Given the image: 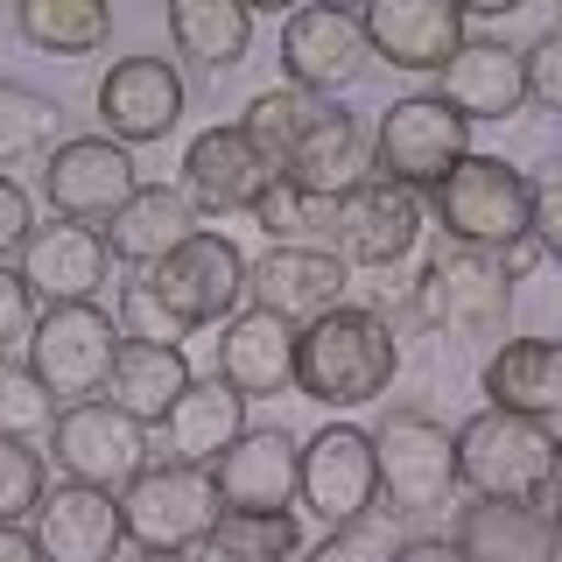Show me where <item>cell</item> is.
<instances>
[{
	"label": "cell",
	"mask_w": 562,
	"mask_h": 562,
	"mask_svg": "<svg viewBox=\"0 0 562 562\" xmlns=\"http://www.w3.org/2000/svg\"><path fill=\"white\" fill-rule=\"evenodd\" d=\"M401 380V338L380 310H330L295 330V394L316 408H373Z\"/></svg>",
	"instance_id": "cell-1"
},
{
	"label": "cell",
	"mask_w": 562,
	"mask_h": 562,
	"mask_svg": "<svg viewBox=\"0 0 562 562\" xmlns=\"http://www.w3.org/2000/svg\"><path fill=\"white\" fill-rule=\"evenodd\" d=\"M506 316H514V281L499 260L479 246H436L415 274V324L450 345H506Z\"/></svg>",
	"instance_id": "cell-2"
},
{
	"label": "cell",
	"mask_w": 562,
	"mask_h": 562,
	"mask_svg": "<svg viewBox=\"0 0 562 562\" xmlns=\"http://www.w3.org/2000/svg\"><path fill=\"white\" fill-rule=\"evenodd\" d=\"M429 211H436V225H443L450 246H479V254L499 260L506 246L527 239L535 183H527L506 155H464V162L429 190Z\"/></svg>",
	"instance_id": "cell-3"
},
{
	"label": "cell",
	"mask_w": 562,
	"mask_h": 562,
	"mask_svg": "<svg viewBox=\"0 0 562 562\" xmlns=\"http://www.w3.org/2000/svg\"><path fill=\"white\" fill-rule=\"evenodd\" d=\"M555 479V429L506 408H479L457 429V485H471V499H527L549 506Z\"/></svg>",
	"instance_id": "cell-4"
},
{
	"label": "cell",
	"mask_w": 562,
	"mask_h": 562,
	"mask_svg": "<svg viewBox=\"0 0 562 562\" xmlns=\"http://www.w3.org/2000/svg\"><path fill=\"white\" fill-rule=\"evenodd\" d=\"M373 464H380L386 520L443 514L457 492V436L429 408H386L373 422Z\"/></svg>",
	"instance_id": "cell-5"
},
{
	"label": "cell",
	"mask_w": 562,
	"mask_h": 562,
	"mask_svg": "<svg viewBox=\"0 0 562 562\" xmlns=\"http://www.w3.org/2000/svg\"><path fill=\"white\" fill-rule=\"evenodd\" d=\"M35 386H43L57 408H78V401H99L105 380H113L120 359V324L99 303H57L35 316L29 345H22Z\"/></svg>",
	"instance_id": "cell-6"
},
{
	"label": "cell",
	"mask_w": 562,
	"mask_h": 562,
	"mask_svg": "<svg viewBox=\"0 0 562 562\" xmlns=\"http://www.w3.org/2000/svg\"><path fill=\"white\" fill-rule=\"evenodd\" d=\"M225 520V499L198 464H148L140 479L120 492V527L140 555H190L204 549V535Z\"/></svg>",
	"instance_id": "cell-7"
},
{
	"label": "cell",
	"mask_w": 562,
	"mask_h": 562,
	"mask_svg": "<svg viewBox=\"0 0 562 562\" xmlns=\"http://www.w3.org/2000/svg\"><path fill=\"white\" fill-rule=\"evenodd\" d=\"M422 225H429V204L415 190L386 183V176H366L351 183L338 204H330V233L324 246L345 260V268H373V274H394L401 260L422 246Z\"/></svg>",
	"instance_id": "cell-8"
},
{
	"label": "cell",
	"mask_w": 562,
	"mask_h": 562,
	"mask_svg": "<svg viewBox=\"0 0 562 562\" xmlns=\"http://www.w3.org/2000/svg\"><path fill=\"white\" fill-rule=\"evenodd\" d=\"M471 155V127L450 113L436 92H415V99H394L380 113V127H373V169L386 176V183H401V190H436L443 176L457 169Z\"/></svg>",
	"instance_id": "cell-9"
},
{
	"label": "cell",
	"mask_w": 562,
	"mask_h": 562,
	"mask_svg": "<svg viewBox=\"0 0 562 562\" xmlns=\"http://www.w3.org/2000/svg\"><path fill=\"white\" fill-rule=\"evenodd\" d=\"M140 281L183 330H211V324H233L246 303V254L225 233H190L162 268H148Z\"/></svg>",
	"instance_id": "cell-10"
},
{
	"label": "cell",
	"mask_w": 562,
	"mask_h": 562,
	"mask_svg": "<svg viewBox=\"0 0 562 562\" xmlns=\"http://www.w3.org/2000/svg\"><path fill=\"white\" fill-rule=\"evenodd\" d=\"M134 190H140L134 155L120 148V140H105V134H70V140H57V148L43 155V204L57 211L64 225L105 233V218H113Z\"/></svg>",
	"instance_id": "cell-11"
},
{
	"label": "cell",
	"mask_w": 562,
	"mask_h": 562,
	"mask_svg": "<svg viewBox=\"0 0 562 562\" xmlns=\"http://www.w3.org/2000/svg\"><path fill=\"white\" fill-rule=\"evenodd\" d=\"M49 450H57V471L70 485H92V492H127L140 471H148V429L127 422L113 401L57 408V422H49Z\"/></svg>",
	"instance_id": "cell-12"
},
{
	"label": "cell",
	"mask_w": 562,
	"mask_h": 562,
	"mask_svg": "<svg viewBox=\"0 0 562 562\" xmlns=\"http://www.w3.org/2000/svg\"><path fill=\"white\" fill-rule=\"evenodd\" d=\"M351 268L330 246H268L260 260H246V303L281 316L289 330H310L316 316L345 310Z\"/></svg>",
	"instance_id": "cell-13"
},
{
	"label": "cell",
	"mask_w": 562,
	"mask_h": 562,
	"mask_svg": "<svg viewBox=\"0 0 562 562\" xmlns=\"http://www.w3.org/2000/svg\"><path fill=\"white\" fill-rule=\"evenodd\" d=\"M281 70H289L295 92L310 99H338L373 70V49H366V29L351 8H295L281 22Z\"/></svg>",
	"instance_id": "cell-14"
},
{
	"label": "cell",
	"mask_w": 562,
	"mask_h": 562,
	"mask_svg": "<svg viewBox=\"0 0 562 562\" xmlns=\"http://www.w3.org/2000/svg\"><path fill=\"white\" fill-rule=\"evenodd\" d=\"M295 499L310 506L316 520L351 527L380 506V464H373V429H351V422H330L303 443V485Z\"/></svg>",
	"instance_id": "cell-15"
},
{
	"label": "cell",
	"mask_w": 562,
	"mask_h": 562,
	"mask_svg": "<svg viewBox=\"0 0 562 562\" xmlns=\"http://www.w3.org/2000/svg\"><path fill=\"white\" fill-rule=\"evenodd\" d=\"M190 198L198 218H233V211H254L260 198L274 190V162L246 140V127H204L198 140L183 148V183H176Z\"/></svg>",
	"instance_id": "cell-16"
},
{
	"label": "cell",
	"mask_w": 562,
	"mask_h": 562,
	"mask_svg": "<svg viewBox=\"0 0 562 562\" xmlns=\"http://www.w3.org/2000/svg\"><path fill=\"white\" fill-rule=\"evenodd\" d=\"M183 70L169 57H120L99 78V127L120 148H148V140H169L176 120H183Z\"/></svg>",
	"instance_id": "cell-17"
},
{
	"label": "cell",
	"mask_w": 562,
	"mask_h": 562,
	"mask_svg": "<svg viewBox=\"0 0 562 562\" xmlns=\"http://www.w3.org/2000/svg\"><path fill=\"white\" fill-rule=\"evenodd\" d=\"M373 64H394L408 78H436L464 49V8L457 0H373L359 14Z\"/></svg>",
	"instance_id": "cell-18"
},
{
	"label": "cell",
	"mask_w": 562,
	"mask_h": 562,
	"mask_svg": "<svg viewBox=\"0 0 562 562\" xmlns=\"http://www.w3.org/2000/svg\"><path fill=\"white\" fill-rule=\"evenodd\" d=\"M225 514H289L303 485V443L289 429H246L233 450L211 464Z\"/></svg>",
	"instance_id": "cell-19"
},
{
	"label": "cell",
	"mask_w": 562,
	"mask_h": 562,
	"mask_svg": "<svg viewBox=\"0 0 562 562\" xmlns=\"http://www.w3.org/2000/svg\"><path fill=\"white\" fill-rule=\"evenodd\" d=\"M105 268H113V254H105V239L92 233V225L49 218V225H35V233H29L22 268H14V274L29 281V295L43 310H57V303H99Z\"/></svg>",
	"instance_id": "cell-20"
},
{
	"label": "cell",
	"mask_w": 562,
	"mask_h": 562,
	"mask_svg": "<svg viewBox=\"0 0 562 562\" xmlns=\"http://www.w3.org/2000/svg\"><path fill=\"white\" fill-rule=\"evenodd\" d=\"M35 549L43 562H113L127 549V527H120V499L113 492H92V485H57L43 492V506H35Z\"/></svg>",
	"instance_id": "cell-21"
},
{
	"label": "cell",
	"mask_w": 562,
	"mask_h": 562,
	"mask_svg": "<svg viewBox=\"0 0 562 562\" xmlns=\"http://www.w3.org/2000/svg\"><path fill=\"white\" fill-rule=\"evenodd\" d=\"M436 99L450 105L457 120H514L527 105V64L514 43H485V35H464V49L436 70Z\"/></svg>",
	"instance_id": "cell-22"
},
{
	"label": "cell",
	"mask_w": 562,
	"mask_h": 562,
	"mask_svg": "<svg viewBox=\"0 0 562 562\" xmlns=\"http://www.w3.org/2000/svg\"><path fill=\"white\" fill-rule=\"evenodd\" d=\"M239 401H274V394H295V330L281 316L246 303L233 324H218V373Z\"/></svg>",
	"instance_id": "cell-23"
},
{
	"label": "cell",
	"mask_w": 562,
	"mask_h": 562,
	"mask_svg": "<svg viewBox=\"0 0 562 562\" xmlns=\"http://www.w3.org/2000/svg\"><path fill=\"white\" fill-rule=\"evenodd\" d=\"M190 233H204L198 225V211H190V198L176 183H140L127 204L113 211V218H105V254L120 260V268H162V260L176 254V246H183Z\"/></svg>",
	"instance_id": "cell-24"
},
{
	"label": "cell",
	"mask_w": 562,
	"mask_h": 562,
	"mask_svg": "<svg viewBox=\"0 0 562 562\" xmlns=\"http://www.w3.org/2000/svg\"><path fill=\"white\" fill-rule=\"evenodd\" d=\"M485 408H506V415L555 429L562 422V338H506L485 359Z\"/></svg>",
	"instance_id": "cell-25"
},
{
	"label": "cell",
	"mask_w": 562,
	"mask_h": 562,
	"mask_svg": "<svg viewBox=\"0 0 562 562\" xmlns=\"http://www.w3.org/2000/svg\"><path fill=\"white\" fill-rule=\"evenodd\" d=\"M450 541L464 562H555V514L527 499H471Z\"/></svg>",
	"instance_id": "cell-26"
},
{
	"label": "cell",
	"mask_w": 562,
	"mask_h": 562,
	"mask_svg": "<svg viewBox=\"0 0 562 562\" xmlns=\"http://www.w3.org/2000/svg\"><path fill=\"white\" fill-rule=\"evenodd\" d=\"M366 169H373V140H366V127H359L351 113H338V105H330V113L289 148V162H281V183H295L303 198L338 204L351 183H366Z\"/></svg>",
	"instance_id": "cell-27"
},
{
	"label": "cell",
	"mask_w": 562,
	"mask_h": 562,
	"mask_svg": "<svg viewBox=\"0 0 562 562\" xmlns=\"http://www.w3.org/2000/svg\"><path fill=\"white\" fill-rule=\"evenodd\" d=\"M190 380H198V373H190V359L176 345H134V338H120L113 380H105L99 401H113V408L127 415V422H140V429H162Z\"/></svg>",
	"instance_id": "cell-28"
},
{
	"label": "cell",
	"mask_w": 562,
	"mask_h": 562,
	"mask_svg": "<svg viewBox=\"0 0 562 562\" xmlns=\"http://www.w3.org/2000/svg\"><path fill=\"white\" fill-rule=\"evenodd\" d=\"M162 436H169V457H176V464L211 471L246 436V401L225 380H190L183 401H176L169 422H162Z\"/></svg>",
	"instance_id": "cell-29"
},
{
	"label": "cell",
	"mask_w": 562,
	"mask_h": 562,
	"mask_svg": "<svg viewBox=\"0 0 562 562\" xmlns=\"http://www.w3.org/2000/svg\"><path fill=\"white\" fill-rule=\"evenodd\" d=\"M169 43L204 70H233L254 49V8H239V0H169Z\"/></svg>",
	"instance_id": "cell-30"
},
{
	"label": "cell",
	"mask_w": 562,
	"mask_h": 562,
	"mask_svg": "<svg viewBox=\"0 0 562 562\" xmlns=\"http://www.w3.org/2000/svg\"><path fill=\"white\" fill-rule=\"evenodd\" d=\"M14 29L43 57H92V49H105V35H113V14L99 0H22Z\"/></svg>",
	"instance_id": "cell-31"
},
{
	"label": "cell",
	"mask_w": 562,
	"mask_h": 562,
	"mask_svg": "<svg viewBox=\"0 0 562 562\" xmlns=\"http://www.w3.org/2000/svg\"><path fill=\"white\" fill-rule=\"evenodd\" d=\"M324 113H330V99H310V92H295V85H268V92H254V99H246L239 127H246V140H254V148L274 162V176H281L289 148H295V140H303V134H310Z\"/></svg>",
	"instance_id": "cell-32"
},
{
	"label": "cell",
	"mask_w": 562,
	"mask_h": 562,
	"mask_svg": "<svg viewBox=\"0 0 562 562\" xmlns=\"http://www.w3.org/2000/svg\"><path fill=\"white\" fill-rule=\"evenodd\" d=\"M198 562H303V527L295 514H225Z\"/></svg>",
	"instance_id": "cell-33"
},
{
	"label": "cell",
	"mask_w": 562,
	"mask_h": 562,
	"mask_svg": "<svg viewBox=\"0 0 562 562\" xmlns=\"http://www.w3.org/2000/svg\"><path fill=\"white\" fill-rule=\"evenodd\" d=\"M57 99L29 92V85L0 78V176H8V162H29V155H49L57 148Z\"/></svg>",
	"instance_id": "cell-34"
},
{
	"label": "cell",
	"mask_w": 562,
	"mask_h": 562,
	"mask_svg": "<svg viewBox=\"0 0 562 562\" xmlns=\"http://www.w3.org/2000/svg\"><path fill=\"white\" fill-rule=\"evenodd\" d=\"M49 422H57V401L35 386L29 359H14V351H0V436H49Z\"/></svg>",
	"instance_id": "cell-35"
},
{
	"label": "cell",
	"mask_w": 562,
	"mask_h": 562,
	"mask_svg": "<svg viewBox=\"0 0 562 562\" xmlns=\"http://www.w3.org/2000/svg\"><path fill=\"white\" fill-rule=\"evenodd\" d=\"M43 492H49L43 450L22 443V436H0V527H22V520H35Z\"/></svg>",
	"instance_id": "cell-36"
},
{
	"label": "cell",
	"mask_w": 562,
	"mask_h": 562,
	"mask_svg": "<svg viewBox=\"0 0 562 562\" xmlns=\"http://www.w3.org/2000/svg\"><path fill=\"white\" fill-rule=\"evenodd\" d=\"M254 225L274 246H310V233H330V204L324 198H303L295 183H281V176H274V190L254 204Z\"/></svg>",
	"instance_id": "cell-37"
},
{
	"label": "cell",
	"mask_w": 562,
	"mask_h": 562,
	"mask_svg": "<svg viewBox=\"0 0 562 562\" xmlns=\"http://www.w3.org/2000/svg\"><path fill=\"white\" fill-rule=\"evenodd\" d=\"M401 541H408V535H401V520L366 514V520H351V527H330L303 562H394Z\"/></svg>",
	"instance_id": "cell-38"
},
{
	"label": "cell",
	"mask_w": 562,
	"mask_h": 562,
	"mask_svg": "<svg viewBox=\"0 0 562 562\" xmlns=\"http://www.w3.org/2000/svg\"><path fill=\"white\" fill-rule=\"evenodd\" d=\"M113 324H120V338H134V345H176V351H183V338H190V330L155 303L148 281H127V289H120V316H113Z\"/></svg>",
	"instance_id": "cell-39"
},
{
	"label": "cell",
	"mask_w": 562,
	"mask_h": 562,
	"mask_svg": "<svg viewBox=\"0 0 562 562\" xmlns=\"http://www.w3.org/2000/svg\"><path fill=\"white\" fill-rule=\"evenodd\" d=\"M520 64H527V99L549 105V113H562V22L541 29V43L520 49Z\"/></svg>",
	"instance_id": "cell-40"
},
{
	"label": "cell",
	"mask_w": 562,
	"mask_h": 562,
	"mask_svg": "<svg viewBox=\"0 0 562 562\" xmlns=\"http://www.w3.org/2000/svg\"><path fill=\"white\" fill-rule=\"evenodd\" d=\"M35 316H43V303L29 295V281L14 268H0V351H22L29 330H35Z\"/></svg>",
	"instance_id": "cell-41"
},
{
	"label": "cell",
	"mask_w": 562,
	"mask_h": 562,
	"mask_svg": "<svg viewBox=\"0 0 562 562\" xmlns=\"http://www.w3.org/2000/svg\"><path fill=\"white\" fill-rule=\"evenodd\" d=\"M527 239H535L549 260H562V169L535 183V218H527Z\"/></svg>",
	"instance_id": "cell-42"
},
{
	"label": "cell",
	"mask_w": 562,
	"mask_h": 562,
	"mask_svg": "<svg viewBox=\"0 0 562 562\" xmlns=\"http://www.w3.org/2000/svg\"><path fill=\"white\" fill-rule=\"evenodd\" d=\"M35 233V204H29V190L14 183V176H0V268H8V254H22Z\"/></svg>",
	"instance_id": "cell-43"
},
{
	"label": "cell",
	"mask_w": 562,
	"mask_h": 562,
	"mask_svg": "<svg viewBox=\"0 0 562 562\" xmlns=\"http://www.w3.org/2000/svg\"><path fill=\"white\" fill-rule=\"evenodd\" d=\"M394 562H464V555H457V541H443V535H415V541H401Z\"/></svg>",
	"instance_id": "cell-44"
},
{
	"label": "cell",
	"mask_w": 562,
	"mask_h": 562,
	"mask_svg": "<svg viewBox=\"0 0 562 562\" xmlns=\"http://www.w3.org/2000/svg\"><path fill=\"white\" fill-rule=\"evenodd\" d=\"M0 562H43V549H35L29 527H0Z\"/></svg>",
	"instance_id": "cell-45"
},
{
	"label": "cell",
	"mask_w": 562,
	"mask_h": 562,
	"mask_svg": "<svg viewBox=\"0 0 562 562\" xmlns=\"http://www.w3.org/2000/svg\"><path fill=\"white\" fill-rule=\"evenodd\" d=\"M140 562H190V555H140Z\"/></svg>",
	"instance_id": "cell-46"
},
{
	"label": "cell",
	"mask_w": 562,
	"mask_h": 562,
	"mask_svg": "<svg viewBox=\"0 0 562 562\" xmlns=\"http://www.w3.org/2000/svg\"><path fill=\"white\" fill-rule=\"evenodd\" d=\"M555 562H562V514H555Z\"/></svg>",
	"instance_id": "cell-47"
},
{
	"label": "cell",
	"mask_w": 562,
	"mask_h": 562,
	"mask_svg": "<svg viewBox=\"0 0 562 562\" xmlns=\"http://www.w3.org/2000/svg\"><path fill=\"white\" fill-rule=\"evenodd\" d=\"M549 310H555V324H562V295H555V303H549Z\"/></svg>",
	"instance_id": "cell-48"
}]
</instances>
